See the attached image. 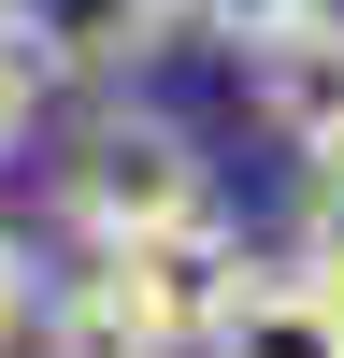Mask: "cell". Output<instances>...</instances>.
Masks as SVG:
<instances>
[{"label": "cell", "instance_id": "277c9868", "mask_svg": "<svg viewBox=\"0 0 344 358\" xmlns=\"http://www.w3.org/2000/svg\"><path fill=\"white\" fill-rule=\"evenodd\" d=\"M15 344H29V358H187V330H172V315L143 301L115 258H86V273H43Z\"/></svg>", "mask_w": 344, "mask_h": 358}, {"label": "cell", "instance_id": "3957f363", "mask_svg": "<svg viewBox=\"0 0 344 358\" xmlns=\"http://www.w3.org/2000/svg\"><path fill=\"white\" fill-rule=\"evenodd\" d=\"M0 43L43 86H115L172 43V0H0Z\"/></svg>", "mask_w": 344, "mask_h": 358}, {"label": "cell", "instance_id": "7a4b0ae2", "mask_svg": "<svg viewBox=\"0 0 344 358\" xmlns=\"http://www.w3.org/2000/svg\"><path fill=\"white\" fill-rule=\"evenodd\" d=\"M244 115L287 143V158H344V15L330 0L244 43Z\"/></svg>", "mask_w": 344, "mask_h": 358}, {"label": "cell", "instance_id": "52a82bcc", "mask_svg": "<svg viewBox=\"0 0 344 358\" xmlns=\"http://www.w3.org/2000/svg\"><path fill=\"white\" fill-rule=\"evenodd\" d=\"M287 15H315V0H172V29H201V43H258Z\"/></svg>", "mask_w": 344, "mask_h": 358}, {"label": "cell", "instance_id": "9c48e42d", "mask_svg": "<svg viewBox=\"0 0 344 358\" xmlns=\"http://www.w3.org/2000/svg\"><path fill=\"white\" fill-rule=\"evenodd\" d=\"M29 287H43V273H29V244L0 229V358H15V330H29Z\"/></svg>", "mask_w": 344, "mask_h": 358}, {"label": "cell", "instance_id": "ba28073f", "mask_svg": "<svg viewBox=\"0 0 344 358\" xmlns=\"http://www.w3.org/2000/svg\"><path fill=\"white\" fill-rule=\"evenodd\" d=\"M29 115H43V72H29V57H15V43H0V172H15V158H29Z\"/></svg>", "mask_w": 344, "mask_h": 358}, {"label": "cell", "instance_id": "8992f818", "mask_svg": "<svg viewBox=\"0 0 344 358\" xmlns=\"http://www.w3.org/2000/svg\"><path fill=\"white\" fill-rule=\"evenodd\" d=\"M287 273L344 301V158H301V215H287Z\"/></svg>", "mask_w": 344, "mask_h": 358}, {"label": "cell", "instance_id": "5b68a950", "mask_svg": "<svg viewBox=\"0 0 344 358\" xmlns=\"http://www.w3.org/2000/svg\"><path fill=\"white\" fill-rule=\"evenodd\" d=\"M187 358H344V301L315 273H287V258H244V287L215 301V330Z\"/></svg>", "mask_w": 344, "mask_h": 358}, {"label": "cell", "instance_id": "6da1fadb", "mask_svg": "<svg viewBox=\"0 0 344 358\" xmlns=\"http://www.w3.org/2000/svg\"><path fill=\"white\" fill-rule=\"evenodd\" d=\"M57 215H72L86 258H129V244H172V229L215 215V158H201L172 115L143 101H101L72 129V158H57Z\"/></svg>", "mask_w": 344, "mask_h": 358}]
</instances>
